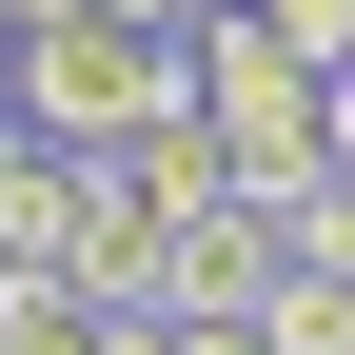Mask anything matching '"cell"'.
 Segmentation results:
<instances>
[{
    "label": "cell",
    "instance_id": "9c48e42d",
    "mask_svg": "<svg viewBox=\"0 0 355 355\" xmlns=\"http://www.w3.org/2000/svg\"><path fill=\"white\" fill-rule=\"evenodd\" d=\"M99 20H158V40H178V20H198V0H99Z\"/></svg>",
    "mask_w": 355,
    "mask_h": 355
},
{
    "label": "cell",
    "instance_id": "5b68a950",
    "mask_svg": "<svg viewBox=\"0 0 355 355\" xmlns=\"http://www.w3.org/2000/svg\"><path fill=\"white\" fill-rule=\"evenodd\" d=\"M296 257H316V277H355V178L316 158V198H296Z\"/></svg>",
    "mask_w": 355,
    "mask_h": 355
},
{
    "label": "cell",
    "instance_id": "52a82bcc",
    "mask_svg": "<svg viewBox=\"0 0 355 355\" xmlns=\"http://www.w3.org/2000/svg\"><path fill=\"white\" fill-rule=\"evenodd\" d=\"M316 158H336V178H355V60H336V79H316Z\"/></svg>",
    "mask_w": 355,
    "mask_h": 355
},
{
    "label": "cell",
    "instance_id": "ba28073f",
    "mask_svg": "<svg viewBox=\"0 0 355 355\" xmlns=\"http://www.w3.org/2000/svg\"><path fill=\"white\" fill-rule=\"evenodd\" d=\"M178 355H277V336H257V316H178Z\"/></svg>",
    "mask_w": 355,
    "mask_h": 355
},
{
    "label": "cell",
    "instance_id": "30bf717a",
    "mask_svg": "<svg viewBox=\"0 0 355 355\" xmlns=\"http://www.w3.org/2000/svg\"><path fill=\"white\" fill-rule=\"evenodd\" d=\"M20 20H60V0H0V40H20Z\"/></svg>",
    "mask_w": 355,
    "mask_h": 355
},
{
    "label": "cell",
    "instance_id": "6da1fadb",
    "mask_svg": "<svg viewBox=\"0 0 355 355\" xmlns=\"http://www.w3.org/2000/svg\"><path fill=\"white\" fill-rule=\"evenodd\" d=\"M0 99H20L60 158H119L139 119H178V99H198V60H178L158 20H99V0H60V20H20V40H0Z\"/></svg>",
    "mask_w": 355,
    "mask_h": 355
},
{
    "label": "cell",
    "instance_id": "277c9868",
    "mask_svg": "<svg viewBox=\"0 0 355 355\" xmlns=\"http://www.w3.org/2000/svg\"><path fill=\"white\" fill-rule=\"evenodd\" d=\"M257 336H277V355H355V277H316V257H277V296H257Z\"/></svg>",
    "mask_w": 355,
    "mask_h": 355
},
{
    "label": "cell",
    "instance_id": "7a4b0ae2",
    "mask_svg": "<svg viewBox=\"0 0 355 355\" xmlns=\"http://www.w3.org/2000/svg\"><path fill=\"white\" fill-rule=\"evenodd\" d=\"M277 257H296L277 198H198V217L158 237V296H178V316H257V296H277Z\"/></svg>",
    "mask_w": 355,
    "mask_h": 355
},
{
    "label": "cell",
    "instance_id": "8992f818",
    "mask_svg": "<svg viewBox=\"0 0 355 355\" xmlns=\"http://www.w3.org/2000/svg\"><path fill=\"white\" fill-rule=\"evenodd\" d=\"M257 20H277V40H296V60H316V79L355 60V0H257Z\"/></svg>",
    "mask_w": 355,
    "mask_h": 355
},
{
    "label": "cell",
    "instance_id": "3957f363",
    "mask_svg": "<svg viewBox=\"0 0 355 355\" xmlns=\"http://www.w3.org/2000/svg\"><path fill=\"white\" fill-rule=\"evenodd\" d=\"M60 277L79 296H158V198L119 158H79V217H60Z\"/></svg>",
    "mask_w": 355,
    "mask_h": 355
}]
</instances>
